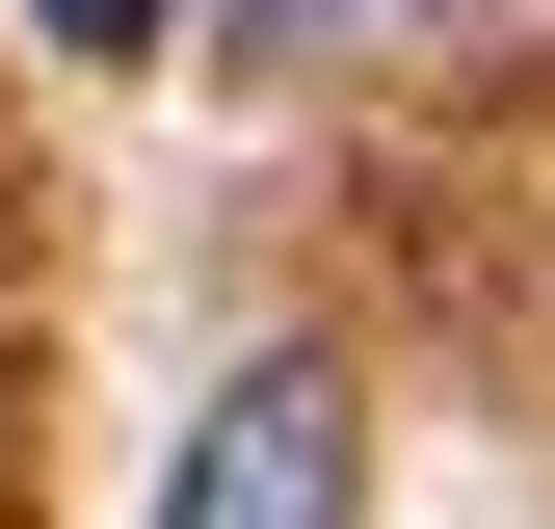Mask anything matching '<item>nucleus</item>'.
<instances>
[{"label":"nucleus","mask_w":555,"mask_h":529,"mask_svg":"<svg viewBox=\"0 0 555 529\" xmlns=\"http://www.w3.org/2000/svg\"><path fill=\"white\" fill-rule=\"evenodd\" d=\"M159 529H371V397H344V345H238L212 424H185Z\"/></svg>","instance_id":"obj_1"},{"label":"nucleus","mask_w":555,"mask_h":529,"mask_svg":"<svg viewBox=\"0 0 555 529\" xmlns=\"http://www.w3.org/2000/svg\"><path fill=\"white\" fill-rule=\"evenodd\" d=\"M27 27H53V53H159V0H27Z\"/></svg>","instance_id":"obj_2"}]
</instances>
